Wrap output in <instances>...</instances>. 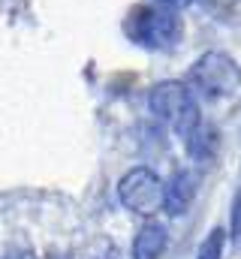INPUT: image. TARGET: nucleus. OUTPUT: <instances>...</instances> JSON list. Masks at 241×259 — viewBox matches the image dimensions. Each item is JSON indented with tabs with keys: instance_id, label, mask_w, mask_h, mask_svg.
<instances>
[{
	"instance_id": "10",
	"label": "nucleus",
	"mask_w": 241,
	"mask_h": 259,
	"mask_svg": "<svg viewBox=\"0 0 241 259\" xmlns=\"http://www.w3.org/2000/svg\"><path fill=\"white\" fill-rule=\"evenodd\" d=\"M235 223H241V193H238V208H235Z\"/></svg>"
},
{
	"instance_id": "6",
	"label": "nucleus",
	"mask_w": 241,
	"mask_h": 259,
	"mask_svg": "<svg viewBox=\"0 0 241 259\" xmlns=\"http://www.w3.org/2000/svg\"><path fill=\"white\" fill-rule=\"evenodd\" d=\"M166 229L160 223H145L133 241V259H160L163 250H166Z\"/></svg>"
},
{
	"instance_id": "5",
	"label": "nucleus",
	"mask_w": 241,
	"mask_h": 259,
	"mask_svg": "<svg viewBox=\"0 0 241 259\" xmlns=\"http://www.w3.org/2000/svg\"><path fill=\"white\" fill-rule=\"evenodd\" d=\"M193 196H196V175L187 172V169H181L178 175L169 181V187H163V208L172 217H178V214H184L190 208Z\"/></svg>"
},
{
	"instance_id": "2",
	"label": "nucleus",
	"mask_w": 241,
	"mask_h": 259,
	"mask_svg": "<svg viewBox=\"0 0 241 259\" xmlns=\"http://www.w3.org/2000/svg\"><path fill=\"white\" fill-rule=\"evenodd\" d=\"M127 36L151 52H166L175 49L181 39V18L172 9H151V6H136L124 24Z\"/></svg>"
},
{
	"instance_id": "7",
	"label": "nucleus",
	"mask_w": 241,
	"mask_h": 259,
	"mask_svg": "<svg viewBox=\"0 0 241 259\" xmlns=\"http://www.w3.org/2000/svg\"><path fill=\"white\" fill-rule=\"evenodd\" d=\"M223 229H211L208 235H205V241L199 244V256L196 259H220L223 253Z\"/></svg>"
},
{
	"instance_id": "9",
	"label": "nucleus",
	"mask_w": 241,
	"mask_h": 259,
	"mask_svg": "<svg viewBox=\"0 0 241 259\" xmlns=\"http://www.w3.org/2000/svg\"><path fill=\"white\" fill-rule=\"evenodd\" d=\"M0 259H33V256H30L27 250H6Z\"/></svg>"
},
{
	"instance_id": "8",
	"label": "nucleus",
	"mask_w": 241,
	"mask_h": 259,
	"mask_svg": "<svg viewBox=\"0 0 241 259\" xmlns=\"http://www.w3.org/2000/svg\"><path fill=\"white\" fill-rule=\"evenodd\" d=\"M163 9H184V6H190L193 0H157Z\"/></svg>"
},
{
	"instance_id": "1",
	"label": "nucleus",
	"mask_w": 241,
	"mask_h": 259,
	"mask_svg": "<svg viewBox=\"0 0 241 259\" xmlns=\"http://www.w3.org/2000/svg\"><path fill=\"white\" fill-rule=\"evenodd\" d=\"M148 106L166 127H172L184 139H190L199 130V106H196V100L184 81L154 84L148 94Z\"/></svg>"
},
{
	"instance_id": "3",
	"label": "nucleus",
	"mask_w": 241,
	"mask_h": 259,
	"mask_svg": "<svg viewBox=\"0 0 241 259\" xmlns=\"http://www.w3.org/2000/svg\"><path fill=\"white\" fill-rule=\"evenodd\" d=\"M238 84H241L238 64L223 52H205L187 72L190 94H199L202 100H223V97L235 94Z\"/></svg>"
},
{
	"instance_id": "4",
	"label": "nucleus",
	"mask_w": 241,
	"mask_h": 259,
	"mask_svg": "<svg viewBox=\"0 0 241 259\" xmlns=\"http://www.w3.org/2000/svg\"><path fill=\"white\" fill-rule=\"evenodd\" d=\"M163 181L154 169L148 166H136L130 169L118 181V199L124 208H130L133 214H154L163 208Z\"/></svg>"
}]
</instances>
